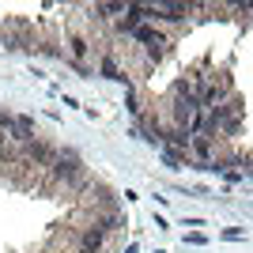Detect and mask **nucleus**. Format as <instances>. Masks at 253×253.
<instances>
[{"mask_svg":"<svg viewBox=\"0 0 253 253\" xmlns=\"http://www.w3.org/2000/svg\"><path fill=\"white\" fill-rule=\"evenodd\" d=\"M72 53H76V57H84V53H87V42H84V38H72Z\"/></svg>","mask_w":253,"mask_h":253,"instance_id":"obj_4","label":"nucleus"},{"mask_svg":"<svg viewBox=\"0 0 253 253\" xmlns=\"http://www.w3.org/2000/svg\"><path fill=\"white\" fill-rule=\"evenodd\" d=\"M49 167H53V174H57V178L72 181L76 174H80V159H76V155H57V159L49 163Z\"/></svg>","mask_w":253,"mask_h":253,"instance_id":"obj_1","label":"nucleus"},{"mask_svg":"<svg viewBox=\"0 0 253 253\" xmlns=\"http://www.w3.org/2000/svg\"><path fill=\"white\" fill-rule=\"evenodd\" d=\"M27 155H31L34 163H42V167H49L53 159H57V155H53L49 148H45V144H34V140H31V144H27Z\"/></svg>","mask_w":253,"mask_h":253,"instance_id":"obj_3","label":"nucleus"},{"mask_svg":"<svg viewBox=\"0 0 253 253\" xmlns=\"http://www.w3.org/2000/svg\"><path fill=\"white\" fill-rule=\"evenodd\" d=\"M0 148H4V132H0Z\"/></svg>","mask_w":253,"mask_h":253,"instance_id":"obj_5","label":"nucleus"},{"mask_svg":"<svg viewBox=\"0 0 253 253\" xmlns=\"http://www.w3.org/2000/svg\"><path fill=\"white\" fill-rule=\"evenodd\" d=\"M132 34H136L140 42L148 45V53H151V57H163V34H159V31H151V27H136Z\"/></svg>","mask_w":253,"mask_h":253,"instance_id":"obj_2","label":"nucleus"}]
</instances>
